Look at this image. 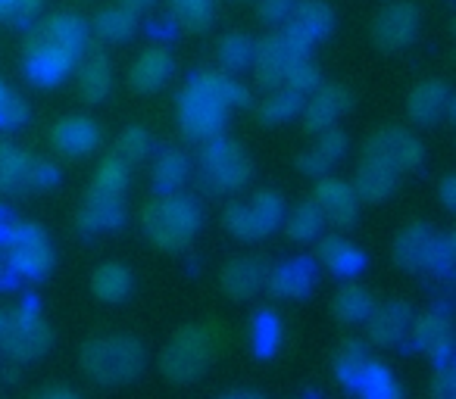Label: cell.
Returning a JSON list of instances; mask_svg holds the SVG:
<instances>
[{"mask_svg":"<svg viewBox=\"0 0 456 399\" xmlns=\"http://www.w3.org/2000/svg\"><path fill=\"white\" fill-rule=\"evenodd\" d=\"M147 365V353L134 337L110 334L94 337L82 347V368L91 380L107 387H119L134 380Z\"/></svg>","mask_w":456,"mask_h":399,"instance_id":"cell-1","label":"cell"},{"mask_svg":"<svg viewBox=\"0 0 456 399\" xmlns=\"http://www.w3.org/2000/svg\"><path fill=\"white\" fill-rule=\"evenodd\" d=\"M141 222H144V235L157 247L184 250L194 241L197 231H200L203 212L194 196H184L175 190V194H166L159 200H153L144 210V216H141Z\"/></svg>","mask_w":456,"mask_h":399,"instance_id":"cell-2","label":"cell"},{"mask_svg":"<svg viewBox=\"0 0 456 399\" xmlns=\"http://www.w3.org/2000/svg\"><path fill=\"white\" fill-rule=\"evenodd\" d=\"M216 355V334L207 324H188V328L175 331L169 343L163 349V374L175 384H194Z\"/></svg>","mask_w":456,"mask_h":399,"instance_id":"cell-3","label":"cell"},{"mask_svg":"<svg viewBox=\"0 0 456 399\" xmlns=\"http://www.w3.org/2000/svg\"><path fill=\"white\" fill-rule=\"evenodd\" d=\"M225 119H228V107L207 84L203 72H197L184 84L182 94H178V125H182V132L194 140H209L216 134H222Z\"/></svg>","mask_w":456,"mask_h":399,"instance_id":"cell-4","label":"cell"},{"mask_svg":"<svg viewBox=\"0 0 456 399\" xmlns=\"http://www.w3.org/2000/svg\"><path fill=\"white\" fill-rule=\"evenodd\" d=\"M51 349V328L38 315V306L22 303L7 315V324L0 331V355L10 362H35Z\"/></svg>","mask_w":456,"mask_h":399,"instance_id":"cell-5","label":"cell"},{"mask_svg":"<svg viewBox=\"0 0 456 399\" xmlns=\"http://www.w3.org/2000/svg\"><path fill=\"white\" fill-rule=\"evenodd\" d=\"M0 256L20 281H45L53 268L51 237L38 225H13Z\"/></svg>","mask_w":456,"mask_h":399,"instance_id":"cell-6","label":"cell"},{"mask_svg":"<svg viewBox=\"0 0 456 399\" xmlns=\"http://www.w3.org/2000/svg\"><path fill=\"white\" fill-rule=\"evenodd\" d=\"M200 172H203V181L213 190L232 194V190H241L250 181V159L235 140L216 134V138L203 140Z\"/></svg>","mask_w":456,"mask_h":399,"instance_id":"cell-7","label":"cell"},{"mask_svg":"<svg viewBox=\"0 0 456 399\" xmlns=\"http://www.w3.org/2000/svg\"><path fill=\"white\" fill-rule=\"evenodd\" d=\"M285 219V200L275 190H260L248 203H232L225 210L228 231L241 241H260V237L273 235Z\"/></svg>","mask_w":456,"mask_h":399,"instance_id":"cell-8","label":"cell"},{"mask_svg":"<svg viewBox=\"0 0 456 399\" xmlns=\"http://www.w3.org/2000/svg\"><path fill=\"white\" fill-rule=\"evenodd\" d=\"M306 57H310V47L300 44L294 35L275 32V35H269L266 41L256 44V53H254L256 78H260L263 84H275V88H281L285 78L294 72V66L306 63Z\"/></svg>","mask_w":456,"mask_h":399,"instance_id":"cell-9","label":"cell"},{"mask_svg":"<svg viewBox=\"0 0 456 399\" xmlns=\"http://www.w3.org/2000/svg\"><path fill=\"white\" fill-rule=\"evenodd\" d=\"M419 26H422L419 10L412 4H406V0H400V4H391V7H385L379 13V20L372 26V38L381 51H403V47H410L416 41Z\"/></svg>","mask_w":456,"mask_h":399,"instance_id":"cell-10","label":"cell"},{"mask_svg":"<svg viewBox=\"0 0 456 399\" xmlns=\"http://www.w3.org/2000/svg\"><path fill=\"white\" fill-rule=\"evenodd\" d=\"M366 156L381 159L394 172H412L422 165V144L403 128H385L366 144Z\"/></svg>","mask_w":456,"mask_h":399,"instance_id":"cell-11","label":"cell"},{"mask_svg":"<svg viewBox=\"0 0 456 399\" xmlns=\"http://www.w3.org/2000/svg\"><path fill=\"white\" fill-rule=\"evenodd\" d=\"M313 203L322 212L325 222L338 225V228H350L360 216V196L341 178H322L316 194H313Z\"/></svg>","mask_w":456,"mask_h":399,"instance_id":"cell-12","label":"cell"},{"mask_svg":"<svg viewBox=\"0 0 456 399\" xmlns=\"http://www.w3.org/2000/svg\"><path fill=\"white\" fill-rule=\"evenodd\" d=\"M269 287L275 297L285 299H304L313 293V287L319 284V268L310 256H294V259L281 262L279 268L269 272Z\"/></svg>","mask_w":456,"mask_h":399,"instance_id":"cell-13","label":"cell"},{"mask_svg":"<svg viewBox=\"0 0 456 399\" xmlns=\"http://www.w3.org/2000/svg\"><path fill=\"white\" fill-rule=\"evenodd\" d=\"M406 109H410V119L419 125H437L453 116V91L444 82H422L419 88H412Z\"/></svg>","mask_w":456,"mask_h":399,"instance_id":"cell-14","label":"cell"},{"mask_svg":"<svg viewBox=\"0 0 456 399\" xmlns=\"http://www.w3.org/2000/svg\"><path fill=\"white\" fill-rule=\"evenodd\" d=\"M285 26H288L285 32L294 35L300 44L313 47L316 41H322L325 35L335 28V13L325 7L322 0H297V7L288 16Z\"/></svg>","mask_w":456,"mask_h":399,"instance_id":"cell-15","label":"cell"},{"mask_svg":"<svg viewBox=\"0 0 456 399\" xmlns=\"http://www.w3.org/2000/svg\"><path fill=\"white\" fill-rule=\"evenodd\" d=\"M76 60L66 57L63 51H57L53 44H47L41 35H35L26 47V72L35 84H57L63 82V76L72 69Z\"/></svg>","mask_w":456,"mask_h":399,"instance_id":"cell-16","label":"cell"},{"mask_svg":"<svg viewBox=\"0 0 456 399\" xmlns=\"http://www.w3.org/2000/svg\"><path fill=\"white\" fill-rule=\"evenodd\" d=\"M412 331V309L400 299L387 306H375V312L369 315V337H372L379 347H400L406 343Z\"/></svg>","mask_w":456,"mask_h":399,"instance_id":"cell-17","label":"cell"},{"mask_svg":"<svg viewBox=\"0 0 456 399\" xmlns=\"http://www.w3.org/2000/svg\"><path fill=\"white\" fill-rule=\"evenodd\" d=\"M172 72H175L172 53L166 51V47H151V51L141 53L132 69H128V84H132L138 94H153V91H159L169 82Z\"/></svg>","mask_w":456,"mask_h":399,"instance_id":"cell-18","label":"cell"},{"mask_svg":"<svg viewBox=\"0 0 456 399\" xmlns=\"http://www.w3.org/2000/svg\"><path fill=\"white\" fill-rule=\"evenodd\" d=\"M266 262L256 259V256H241V259L228 262L225 272H222V291L232 299H250L266 287Z\"/></svg>","mask_w":456,"mask_h":399,"instance_id":"cell-19","label":"cell"},{"mask_svg":"<svg viewBox=\"0 0 456 399\" xmlns=\"http://www.w3.org/2000/svg\"><path fill=\"white\" fill-rule=\"evenodd\" d=\"M350 107V94L338 84H329V88H316L310 103H304V125L306 132H325L331 128Z\"/></svg>","mask_w":456,"mask_h":399,"instance_id":"cell-20","label":"cell"},{"mask_svg":"<svg viewBox=\"0 0 456 399\" xmlns=\"http://www.w3.org/2000/svg\"><path fill=\"white\" fill-rule=\"evenodd\" d=\"M435 243L437 235L428 228V225H410L403 235L394 243V256L403 268L410 272H428L431 256H435Z\"/></svg>","mask_w":456,"mask_h":399,"instance_id":"cell-21","label":"cell"},{"mask_svg":"<svg viewBox=\"0 0 456 399\" xmlns=\"http://www.w3.org/2000/svg\"><path fill=\"white\" fill-rule=\"evenodd\" d=\"M350 188H354L356 196L366 200V203H381V200H387V196L394 194V188H397V172L381 163V159L366 156L360 163V169H356V178Z\"/></svg>","mask_w":456,"mask_h":399,"instance_id":"cell-22","label":"cell"},{"mask_svg":"<svg viewBox=\"0 0 456 399\" xmlns=\"http://www.w3.org/2000/svg\"><path fill=\"white\" fill-rule=\"evenodd\" d=\"M53 144H57L60 153L78 159V156L94 153V147L101 144V132H97L94 122L85 119V116H69V119L57 122V128H53Z\"/></svg>","mask_w":456,"mask_h":399,"instance_id":"cell-23","label":"cell"},{"mask_svg":"<svg viewBox=\"0 0 456 399\" xmlns=\"http://www.w3.org/2000/svg\"><path fill=\"white\" fill-rule=\"evenodd\" d=\"M38 35L47 44H53L57 51H63L66 57H72V60L82 57L85 44H88V28L72 13H60V16H53V20H47Z\"/></svg>","mask_w":456,"mask_h":399,"instance_id":"cell-24","label":"cell"},{"mask_svg":"<svg viewBox=\"0 0 456 399\" xmlns=\"http://www.w3.org/2000/svg\"><path fill=\"white\" fill-rule=\"evenodd\" d=\"M126 222V206L122 200H101V196H88L78 212V231L85 237H97L107 235V231L122 228Z\"/></svg>","mask_w":456,"mask_h":399,"instance_id":"cell-25","label":"cell"},{"mask_svg":"<svg viewBox=\"0 0 456 399\" xmlns=\"http://www.w3.org/2000/svg\"><path fill=\"white\" fill-rule=\"evenodd\" d=\"M344 153H347V138H344L341 128H325L322 138H319V144L313 147L310 153H304V156L297 159V165L306 172V175H316L322 178L325 172H331L338 163L344 159Z\"/></svg>","mask_w":456,"mask_h":399,"instance_id":"cell-26","label":"cell"},{"mask_svg":"<svg viewBox=\"0 0 456 399\" xmlns=\"http://www.w3.org/2000/svg\"><path fill=\"white\" fill-rule=\"evenodd\" d=\"M78 91L88 103H103L113 91V66L103 53H91L78 66Z\"/></svg>","mask_w":456,"mask_h":399,"instance_id":"cell-27","label":"cell"},{"mask_svg":"<svg viewBox=\"0 0 456 399\" xmlns=\"http://www.w3.org/2000/svg\"><path fill=\"white\" fill-rule=\"evenodd\" d=\"M91 291L103 303H126L134 291V278L122 262H103L91 278Z\"/></svg>","mask_w":456,"mask_h":399,"instance_id":"cell-28","label":"cell"},{"mask_svg":"<svg viewBox=\"0 0 456 399\" xmlns=\"http://www.w3.org/2000/svg\"><path fill=\"white\" fill-rule=\"evenodd\" d=\"M28 172H32V156L16 144L0 140V194L7 196L28 190Z\"/></svg>","mask_w":456,"mask_h":399,"instance_id":"cell-29","label":"cell"},{"mask_svg":"<svg viewBox=\"0 0 456 399\" xmlns=\"http://www.w3.org/2000/svg\"><path fill=\"white\" fill-rule=\"evenodd\" d=\"M350 390L360 399H400V384L391 374V368L379 365V362H372V359L362 365L360 378L354 380Z\"/></svg>","mask_w":456,"mask_h":399,"instance_id":"cell-30","label":"cell"},{"mask_svg":"<svg viewBox=\"0 0 456 399\" xmlns=\"http://www.w3.org/2000/svg\"><path fill=\"white\" fill-rule=\"evenodd\" d=\"M128 181H132V165L113 153V156L97 169V178H94V184H91L88 196H101V200H122L126 190H128Z\"/></svg>","mask_w":456,"mask_h":399,"instance_id":"cell-31","label":"cell"},{"mask_svg":"<svg viewBox=\"0 0 456 399\" xmlns=\"http://www.w3.org/2000/svg\"><path fill=\"white\" fill-rule=\"evenodd\" d=\"M319 253H322L325 266L335 275H341V278H354V275H360L362 266H366V256H362L354 243L344 241V237H325Z\"/></svg>","mask_w":456,"mask_h":399,"instance_id":"cell-32","label":"cell"},{"mask_svg":"<svg viewBox=\"0 0 456 399\" xmlns=\"http://www.w3.org/2000/svg\"><path fill=\"white\" fill-rule=\"evenodd\" d=\"M188 172H191V165L182 150L159 153L157 165H153V190H157L159 196L175 194V190H182V184L188 181Z\"/></svg>","mask_w":456,"mask_h":399,"instance_id":"cell-33","label":"cell"},{"mask_svg":"<svg viewBox=\"0 0 456 399\" xmlns=\"http://www.w3.org/2000/svg\"><path fill=\"white\" fill-rule=\"evenodd\" d=\"M444 337H450V299H441L422 322H412L410 340L416 349H425L428 353L435 343H441Z\"/></svg>","mask_w":456,"mask_h":399,"instance_id":"cell-34","label":"cell"},{"mask_svg":"<svg viewBox=\"0 0 456 399\" xmlns=\"http://www.w3.org/2000/svg\"><path fill=\"white\" fill-rule=\"evenodd\" d=\"M375 312V299L366 287L360 284H347L338 291L335 297V315L347 324H362L369 322V315Z\"/></svg>","mask_w":456,"mask_h":399,"instance_id":"cell-35","label":"cell"},{"mask_svg":"<svg viewBox=\"0 0 456 399\" xmlns=\"http://www.w3.org/2000/svg\"><path fill=\"white\" fill-rule=\"evenodd\" d=\"M322 228H325V219H322V212L316 210V203H300L285 222L288 237L297 243L319 241V237H322Z\"/></svg>","mask_w":456,"mask_h":399,"instance_id":"cell-36","label":"cell"},{"mask_svg":"<svg viewBox=\"0 0 456 399\" xmlns=\"http://www.w3.org/2000/svg\"><path fill=\"white\" fill-rule=\"evenodd\" d=\"M250 343H254L256 355H263V359L275 355V349H279V343H281V322L273 309H263L254 315V324H250Z\"/></svg>","mask_w":456,"mask_h":399,"instance_id":"cell-37","label":"cell"},{"mask_svg":"<svg viewBox=\"0 0 456 399\" xmlns=\"http://www.w3.org/2000/svg\"><path fill=\"white\" fill-rule=\"evenodd\" d=\"M97 35L110 44H122L134 35V13L126 7H113V10H103L97 16Z\"/></svg>","mask_w":456,"mask_h":399,"instance_id":"cell-38","label":"cell"},{"mask_svg":"<svg viewBox=\"0 0 456 399\" xmlns=\"http://www.w3.org/2000/svg\"><path fill=\"white\" fill-rule=\"evenodd\" d=\"M169 4L175 22L182 28H188V32H200V28H207L213 22V0H169Z\"/></svg>","mask_w":456,"mask_h":399,"instance_id":"cell-39","label":"cell"},{"mask_svg":"<svg viewBox=\"0 0 456 399\" xmlns=\"http://www.w3.org/2000/svg\"><path fill=\"white\" fill-rule=\"evenodd\" d=\"M254 53H256V44L248 38V35H228V38H222L219 57L228 72L250 69V66H254Z\"/></svg>","mask_w":456,"mask_h":399,"instance_id":"cell-40","label":"cell"},{"mask_svg":"<svg viewBox=\"0 0 456 399\" xmlns=\"http://www.w3.org/2000/svg\"><path fill=\"white\" fill-rule=\"evenodd\" d=\"M151 153H153V138H151V132L141 125L126 128V132L119 134V140H116V156L126 159L128 165L141 163V159H147Z\"/></svg>","mask_w":456,"mask_h":399,"instance_id":"cell-41","label":"cell"},{"mask_svg":"<svg viewBox=\"0 0 456 399\" xmlns=\"http://www.w3.org/2000/svg\"><path fill=\"white\" fill-rule=\"evenodd\" d=\"M300 109H304V97L294 94V91H288V88H281L279 94H273L266 103H263L260 113H263V119H266V122L279 125V122L294 119V116H297Z\"/></svg>","mask_w":456,"mask_h":399,"instance_id":"cell-42","label":"cell"},{"mask_svg":"<svg viewBox=\"0 0 456 399\" xmlns=\"http://www.w3.org/2000/svg\"><path fill=\"white\" fill-rule=\"evenodd\" d=\"M369 362V355H366V349H362V343H356V340H347L341 347V353H338V362H335V368H338V380H341L344 387H354V380L360 378V371H362V365Z\"/></svg>","mask_w":456,"mask_h":399,"instance_id":"cell-43","label":"cell"},{"mask_svg":"<svg viewBox=\"0 0 456 399\" xmlns=\"http://www.w3.org/2000/svg\"><path fill=\"white\" fill-rule=\"evenodd\" d=\"M28 119V109L7 84L0 82V128H20Z\"/></svg>","mask_w":456,"mask_h":399,"instance_id":"cell-44","label":"cell"},{"mask_svg":"<svg viewBox=\"0 0 456 399\" xmlns=\"http://www.w3.org/2000/svg\"><path fill=\"white\" fill-rule=\"evenodd\" d=\"M453 262H456L453 235L437 237V243H435V256H431V266H428V275H435V278H444V281H447L450 275H453Z\"/></svg>","mask_w":456,"mask_h":399,"instance_id":"cell-45","label":"cell"},{"mask_svg":"<svg viewBox=\"0 0 456 399\" xmlns=\"http://www.w3.org/2000/svg\"><path fill=\"white\" fill-rule=\"evenodd\" d=\"M281 88H288V91H294V94L306 97V94H313V91L319 88V72L313 69L310 63H300V66H294V72L285 78V84H281Z\"/></svg>","mask_w":456,"mask_h":399,"instance_id":"cell-46","label":"cell"},{"mask_svg":"<svg viewBox=\"0 0 456 399\" xmlns=\"http://www.w3.org/2000/svg\"><path fill=\"white\" fill-rule=\"evenodd\" d=\"M60 184V169L53 163H45V159H32V172H28V188H57Z\"/></svg>","mask_w":456,"mask_h":399,"instance_id":"cell-47","label":"cell"},{"mask_svg":"<svg viewBox=\"0 0 456 399\" xmlns=\"http://www.w3.org/2000/svg\"><path fill=\"white\" fill-rule=\"evenodd\" d=\"M297 0H263L260 4V20L269 22V26H285L288 16L294 13Z\"/></svg>","mask_w":456,"mask_h":399,"instance_id":"cell-48","label":"cell"},{"mask_svg":"<svg viewBox=\"0 0 456 399\" xmlns=\"http://www.w3.org/2000/svg\"><path fill=\"white\" fill-rule=\"evenodd\" d=\"M435 399H456V378H453V368H450V371H437V380H435Z\"/></svg>","mask_w":456,"mask_h":399,"instance_id":"cell-49","label":"cell"},{"mask_svg":"<svg viewBox=\"0 0 456 399\" xmlns=\"http://www.w3.org/2000/svg\"><path fill=\"white\" fill-rule=\"evenodd\" d=\"M441 200H444V206H447V210H453V206H456V178L453 175L444 178V184H441Z\"/></svg>","mask_w":456,"mask_h":399,"instance_id":"cell-50","label":"cell"},{"mask_svg":"<svg viewBox=\"0 0 456 399\" xmlns=\"http://www.w3.org/2000/svg\"><path fill=\"white\" fill-rule=\"evenodd\" d=\"M16 284H20V278H16V272L7 266V262H0V293H4V291H13Z\"/></svg>","mask_w":456,"mask_h":399,"instance_id":"cell-51","label":"cell"},{"mask_svg":"<svg viewBox=\"0 0 456 399\" xmlns=\"http://www.w3.org/2000/svg\"><path fill=\"white\" fill-rule=\"evenodd\" d=\"M41 399H82L78 393H72V390H66V387H53V390H47Z\"/></svg>","mask_w":456,"mask_h":399,"instance_id":"cell-52","label":"cell"},{"mask_svg":"<svg viewBox=\"0 0 456 399\" xmlns=\"http://www.w3.org/2000/svg\"><path fill=\"white\" fill-rule=\"evenodd\" d=\"M153 0H122V7L126 10H132V13H138V10H144V7H151Z\"/></svg>","mask_w":456,"mask_h":399,"instance_id":"cell-53","label":"cell"},{"mask_svg":"<svg viewBox=\"0 0 456 399\" xmlns=\"http://www.w3.org/2000/svg\"><path fill=\"white\" fill-rule=\"evenodd\" d=\"M219 399H263L260 393H250V390H235V393H225Z\"/></svg>","mask_w":456,"mask_h":399,"instance_id":"cell-54","label":"cell"},{"mask_svg":"<svg viewBox=\"0 0 456 399\" xmlns=\"http://www.w3.org/2000/svg\"><path fill=\"white\" fill-rule=\"evenodd\" d=\"M10 4L13 0H0V16H10Z\"/></svg>","mask_w":456,"mask_h":399,"instance_id":"cell-55","label":"cell"}]
</instances>
